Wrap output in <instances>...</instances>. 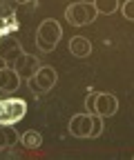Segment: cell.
<instances>
[{
    "instance_id": "6da1fadb",
    "label": "cell",
    "mask_w": 134,
    "mask_h": 160,
    "mask_svg": "<svg viewBox=\"0 0 134 160\" xmlns=\"http://www.w3.org/2000/svg\"><path fill=\"white\" fill-rule=\"evenodd\" d=\"M61 36H63V29H61V25L56 22V20H51V18L43 20V22L38 25V29H36V47H38V51H43V53L54 51L56 45H58V40H61Z\"/></svg>"
},
{
    "instance_id": "7a4b0ae2",
    "label": "cell",
    "mask_w": 134,
    "mask_h": 160,
    "mask_svg": "<svg viewBox=\"0 0 134 160\" xmlns=\"http://www.w3.org/2000/svg\"><path fill=\"white\" fill-rule=\"evenodd\" d=\"M96 7L94 2H74L65 9V18L72 27H85V25H92L96 20Z\"/></svg>"
},
{
    "instance_id": "3957f363",
    "label": "cell",
    "mask_w": 134,
    "mask_h": 160,
    "mask_svg": "<svg viewBox=\"0 0 134 160\" xmlns=\"http://www.w3.org/2000/svg\"><path fill=\"white\" fill-rule=\"evenodd\" d=\"M56 80H58V73H56V69L49 67V65H40V69H38V71L27 80V85H29V89L36 91V93H45V91L54 89Z\"/></svg>"
},
{
    "instance_id": "277c9868",
    "label": "cell",
    "mask_w": 134,
    "mask_h": 160,
    "mask_svg": "<svg viewBox=\"0 0 134 160\" xmlns=\"http://www.w3.org/2000/svg\"><path fill=\"white\" fill-rule=\"evenodd\" d=\"M119 111V100L112 93H103V91H94V102L89 113H96L101 118H110Z\"/></svg>"
},
{
    "instance_id": "5b68a950",
    "label": "cell",
    "mask_w": 134,
    "mask_h": 160,
    "mask_svg": "<svg viewBox=\"0 0 134 160\" xmlns=\"http://www.w3.org/2000/svg\"><path fill=\"white\" fill-rule=\"evenodd\" d=\"M9 67H11L18 76H20V80H29L38 69H40V60H38L36 56H31V53H25V51H23Z\"/></svg>"
},
{
    "instance_id": "8992f818",
    "label": "cell",
    "mask_w": 134,
    "mask_h": 160,
    "mask_svg": "<svg viewBox=\"0 0 134 160\" xmlns=\"http://www.w3.org/2000/svg\"><path fill=\"white\" fill-rule=\"evenodd\" d=\"M92 113H76L72 120H69V133L74 138H89L92 136Z\"/></svg>"
},
{
    "instance_id": "52a82bcc",
    "label": "cell",
    "mask_w": 134,
    "mask_h": 160,
    "mask_svg": "<svg viewBox=\"0 0 134 160\" xmlns=\"http://www.w3.org/2000/svg\"><path fill=\"white\" fill-rule=\"evenodd\" d=\"M20 53H23V47H20V42H18L13 36H5L3 40H0V62L3 65L9 67Z\"/></svg>"
},
{
    "instance_id": "ba28073f",
    "label": "cell",
    "mask_w": 134,
    "mask_h": 160,
    "mask_svg": "<svg viewBox=\"0 0 134 160\" xmlns=\"http://www.w3.org/2000/svg\"><path fill=\"white\" fill-rule=\"evenodd\" d=\"M18 87H20V76H18L11 67H0V91L5 93H13Z\"/></svg>"
},
{
    "instance_id": "9c48e42d",
    "label": "cell",
    "mask_w": 134,
    "mask_h": 160,
    "mask_svg": "<svg viewBox=\"0 0 134 160\" xmlns=\"http://www.w3.org/2000/svg\"><path fill=\"white\" fill-rule=\"evenodd\" d=\"M69 53L76 56V58H87L92 53V42L85 36H74L69 40Z\"/></svg>"
},
{
    "instance_id": "30bf717a",
    "label": "cell",
    "mask_w": 134,
    "mask_h": 160,
    "mask_svg": "<svg viewBox=\"0 0 134 160\" xmlns=\"http://www.w3.org/2000/svg\"><path fill=\"white\" fill-rule=\"evenodd\" d=\"M13 142H20V136L16 133L13 127H0V151H5Z\"/></svg>"
},
{
    "instance_id": "8fae6325",
    "label": "cell",
    "mask_w": 134,
    "mask_h": 160,
    "mask_svg": "<svg viewBox=\"0 0 134 160\" xmlns=\"http://www.w3.org/2000/svg\"><path fill=\"white\" fill-rule=\"evenodd\" d=\"M20 145L25 147V149H38L43 145V136L38 133V131H25L23 136H20Z\"/></svg>"
},
{
    "instance_id": "7c38bea8",
    "label": "cell",
    "mask_w": 134,
    "mask_h": 160,
    "mask_svg": "<svg viewBox=\"0 0 134 160\" xmlns=\"http://www.w3.org/2000/svg\"><path fill=\"white\" fill-rule=\"evenodd\" d=\"M119 0H94V7H96V13H103V16H110L119 9Z\"/></svg>"
},
{
    "instance_id": "4fadbf2b",
    "label": "cell",
    "mask_w": 134,
    "mask_h": 160,
    "mask_svg": "<svg viewBox=\"0 0 134 160\" xmlns=\"http://www.w3.org/2000/svg\"><path fill=\"white\" fill-rule=\"evenodd\" d=\"M92 136L89 138H99L101 133H103V118L101 116H96V113H92Z\"/></svg>"
},
{
    "instance_id": "5bb4252c",
    "label": "cell",
    "mask_w": 134,
    "mask_h": 160,
    "mask_svg": "<svg viewBox=\"0 0 134 160\" xmlns=\"http://www.w3.org/2000/svg\"><path fill=\"white\" fill-rule=\"evenodd\" d=\"M121 13L125 20H132L134 22V0H125V2L121 5Z\"/></svg>"
},
{
    "instance_id": "9a60e30c",
    "label": "cell",
    "mask_w": 134,
    "mask_h": 160,
    "mask_svg": "<svg viewBox=\"0 0 134 160\" xmlns=\"http://www.w3.org/2000/svg\"><path fill=\"white\" fill-rule=\"evenodd\" d=\"M16 2H20V5H27V2H34V0H16Z\"/></svg>"
}]
</instances>
